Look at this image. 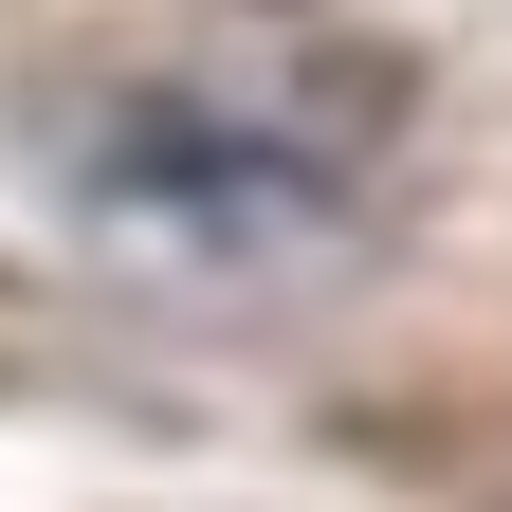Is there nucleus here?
I'll return each mask as SVG.
<instances>
[{
	"label": "nucleus",
	"mask_w": 512,
	"mask_h": 512,
	"mask_svg": "<svg viewBox=\"0 0 512 512\" xmlns=\"http://www.w3.org/2000/svg\"><path fill=\"white\" fill-rule=\"evenodd\" d=\"M366 110L384 74H311V92H110L74 128V220L92 256L165 293H275L311 256H348V183H366Z\"/></svg>",
	"instance_id": "obj_1"
}]
</instances>
